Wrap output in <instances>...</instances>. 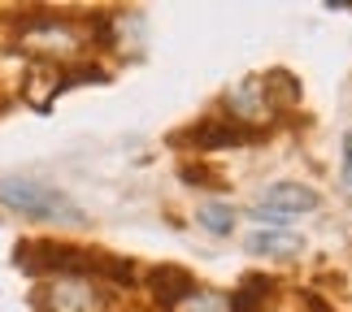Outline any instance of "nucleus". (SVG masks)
Segmentation results:
<instances>
[{"mask_svg": "<svg viewBox=\"0 0 352 312\" xmlns=\"http://www.w3.org/2000/svg\"><path fill=\"white\" fill-rule=\"evenodd\" d=\"M274 282L261 278V274H252V278H243V287L231 291V300H226V312H261L265 308V295Z\"/></svg>", "mask_w": 352, "mask_h": 312, "instance_id": "obj_10", "label": "nucleus"}, {"mask_svg": "<svg viewBox=\"0 0 352 312\" xmlns=\"http://www.w3.org/2000/svg\"><path fill=\"white\" fill-rule=\"evenodd\" d=\"M179 139H187V143H196V147H226V143H256L261 139V130H252V126H243V121H218V117H209L200 130H187V134H179Z\"/></svg>", "mask_w": 352, "mask_h": 312, "instance_id": "obj_5", "label": "nucleus"}, {"mask_svg": "<svg viewBox=\"0 0 352 312\" xmlns=\"http://www.w3.org/2000/svg\"><path fill=\"white\" fill-rule=\"evenodd\" d=\"M196 221L209 230V235H231V226H235V208L231 204H205L196 213Z\"/></svg>", "mask_w": 352, "mask_h": 312, "instance_id": "obj_11", "label": "nucleus"}, {"mask_svg": "<svg viewBox=\"0 0 352 312\" xmlns=\"http://www.w3.org/2000/svg\"><path fill=\"white\" fill-rule=\"evenodd\" d=\"M322 204L314 187H300V182H274L270 191L261 195V204L252 208L256 221H278V217H296V213H314Z\"/></svg>", "mask_w": 352, "mask_h": 312, "instance_id": "obj_4", "label": "nucleus"}, {"mask_svg": "<svg viewBox=\"0 0 352 312\" xmlns=\"http://www.w3.org/2000/svg\"><path fill=\"white\" fill-rule=\"evenodd\" d=\"M252 256H296V252H305V239L300 235H292V230H256V235H248V243H243Z\"/></svg>", "mask_w": 352, "mask_h": 312, "instance_id": "obj_8", "label": "nucleus"}, {"mask_svg": "<svg viewBox=\"0 0 352 312\" xmlns=\"http://www.w3.org/2000/svg\"><path fill=\"white\" fill-rule=\"evenodd\" d=\"M174 312H226V300H222L218 291H200V287H196Z\"/></svg>", "mask_w": 352, "mask_h": 312, "instance_id": "obj_12", "label": "nucleus"}, {"mask_svg": "<svg viewBox=\"0 0 352 312\" xmlns=\"http://www.w3.org/2000/svg\"><path fill=\"white\" fill-rule=\"evenodd\" d=\"M261 96H265V108L274 104V108H292L296 100H300V83L287 74V70H270L261 78Z\"/></svg>", "mask_w": 352, "mask_h": 312, "instance_id": "obj_9", "label": "nucleus"}, {"mask_svg": "<svg viewBox=\"0 0 352 312\" xmlns=\"http://www.w3.org/2000/svg\"><path fill=\"white\" fill-rule=\"evenodd\" d=\"M0 204L22 217H35V221H65V226L83 221V208L70 195H61L57 187L31 182V178H5L0 182Z\"/></svg>", "mask_w": 352, "mask_h": 312, "instance_id": "obj_1", "label": "nucleus"}, {"mask_svg": "<svg viewBox=\"0 0 352 312\" xmlns=\"http://www.w3.org/2000/svg\"><path fill=\"white\" fill-rule=\"evenodd\" d=\"M61 87H65V74L48 61H35L31 74H26V100H31V108H48Z\"/></svg>", "mask_w": 352, "mask_h": 312, "instance_id": "obj_7", "label": "nucleus"}, {"mask_svg": "<svg viewBox=\"0 0 352 312\" xmlns=\"http://www.w3.org/2000/svg\"><path fill=\"white\" fill-rule=\"evenodd\" d=\"M22 44H26V52L44 57L48 65H57V57L61 61L78 57V31L70 22H57V18H35L31 26H26Z\"/></svg>", "mask_w": 352, "mask_h": 312, "instance_id": "obj_3", "label": "nucleus"}, {"mask_svg": "<svg viewBox=\"0 0 352 312\" xmlns=\"http://www.w3.org/2000/svg\"><path fill=\"white\" fill-rule=\"evenodd\" d=\"M44 312H104V291L96 287V278H78V274H57L39 295Z\"/></svg>", "mask_w": 352, "mask_h": 312, "instance_id": "obj_2", "label": "nucleus"}, {"mask_svg": "<svg viewBox=\"0 0 352 312\" xmlns=\"http://www.w3.org/2000/svg\"><path fill=\"white\" fill-rule=\"evenodd\" d=\"M344 187L352 191V130H348V139H344Z\"/></svg>", "mask_w": 352, "mask_h": 312, "instance_id": "obj_13", "label": "nucleus"}, {"mask_svg": "<svg viewBox=\"0 0 352 312\" xmlns=\"http://www.w3.org/2000/svg\"><path fill=\"white\" fill-rule=\"evenodd\" d=\"M196 291V278L187 274V269H174V265H161L157 274H153V295H157V304L161 308H179L187 295Z\"/></svg>", "mask_w": 352, "mask_h": 312, "instance_id": "obj_6", "label": "nucleus"}]
</instances>
